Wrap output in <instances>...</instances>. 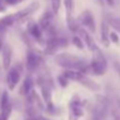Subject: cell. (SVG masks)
I'll return each mask as SVG.
<instances>
[{"instance_id": "d6986e66", "label": "cell", "mask_w": 120, "mask_h": 120, "mask_svg": "<svg viewBox=\"0 0 120 120\" xmlns=\"http://www.w3.org/2000/svg\"><path fill=\"white\" fill-rule=\"evenodd\" d=\"M52 4V11L54 12V14H56L60 10V6H61V0H51Z\"/></svg>"}, {"instance_id": "7c38bea8", "label": "cell", "mask_w": 120, "mask_h": 120, "mask_svg": "<svg viewBox=\"0 0 120 120\" xmlns=\"http://www.w3.org/2000/svg\"><path fill=\"white\" fill-rule=\"evenodd\" d=\"M33 85H34L33 79H32L31 77H27V78L24 80L22 85H21L20 94H22V95H28V94L33 91Z\"/></svg>"}, {"instance_id": "8992f818", "label": "cell", "mask_w": 120, "mask_h": 120, "mask_svg": "<svg viewBox=\"0 0 120 120\" xmlns=\"http://www.w3.org/2000/svg\"><path fill=\"white\" fill-rule=\"evenodd\" d=\"M27 32L39 44H44V31H42V28L40 27L39 24H37V22H30L28 24V27H27Z\"/></svg>"}, {"instance_id": "9c48e42d", "label": "cell", "mask_w": 120, "mask_h": 120, "mask_svg": "<svg viewBox=\"0 0 120 120\" xmlns=\"http://www.w3.org/2000/svg\"><path fill=\"white\" fill-rule=\"evenodd\" d=\"M38 7H39V4H38V3H32V4H30L27 7H25V8H22L21 11L14 13L15 21H21V20H24L25 18H27L28 15H31L33 12H35V11L38 10Z\"/></svg>"}, {"instance_id": "cb8c5ba5", "label": "cell", "mask_w": 120, "mask_h": 120, "mask_svg": "<svg viewBox=\"0 0 120 120\" xmlns=\"http://www.w3.org/2000/svg\"><path fill=\"white\" fill-rule=\"evenodd\" d=\"M5 0H0V12H4L5 11Z\"/></svg>"}, {"instance_id": "3957f363", "label": "cell", "mask_w": 120, "mask_h": 120, "mask_svg": "<svg viewBox=\"0 0 120 120\" xmlns=\"http://www.w3.org/2000/svg\"><path fill=\"white\" fill-rule=\"evenodd\" d=\"M42 64V56L34 49H30L26 55V67L30 72H34Z\"/></svg>"}, {"instance_id": "ac0fdd59", "label": "cell", "mask_w": 120, "mask_h": 120, "mask_svg": "<svg viewBox=\"0 0 120 120\" xmlns=\"http://www.w3.org/2000/svg\"><path fill=\"white\" fill-rule=\"evenodd\" d=\"M11 102H10V98H8V93L7 92H4L3 93V97H1V108H5L7 106H10Z\"/></svg>"}, {"instance_id": "f1b7e54d", "label": "cell", "mask_w": 120, "mask_h": 120, "mask_svg": "<svg viewBox=\"0 0 120 120\" xmlns=\"http://www.w3.org/2000/svg\"><path fill=\"white\" fill-rule=\"evenodd\" d=\"M119 105H120V101H119Z\"/></svg>"}, {"instance_id": "52a82bcc", "label": "cell", "mask_w": 120, "mask_h": 120, "mask_svg": "<svg viewBox=\"0 0 120 120\" xmlns=\"http://www.w3.org/2000/svg\"><path fill=\"white\" fill-rule=\"evenodd\" d=\"M78 34L81 37V39L84 40V42H85V45L90 48V51H92V52H94L95 49H98L99 47H98V45H97V42L94 41V39H93V37L87 32V30L86 28H84V27H80L79 30H78Z\"/></svg>"}, {"instance_id": "2e32d148", "label": "cell", "mask_w": 120, "mask_h": 120, "mask_svg": "<svg viewBox=\"0 0 120 120\" xmlns=\"http://www.w3.org/2000/svg\"><path fill=\"white\" fill-rule=\"evenodd\" d=\"M12 113V105L5 107V108H1V113H0V120H8L10 115Z\"/></svg>"}, {"instance_id": "6da1fadb", "label": "cell", "mask_w": 120, "mask_h": 120, "mask_svg": "<svg viewBox=\"0 0 120 120\" xmlns=\"http://www.w3.org/2000/svg\"><path fill=\"white\" fill-rule=\"evenodd\" d=\"M54 61L58 66L65 70H78L84 73L91 72V66L85 59L80 58L79 55L71 54V53H59L54 56Z\"/></svg>"}, {"instance_id": "8fae6325", "label": "cell", "mask_w": 120, "mask_h": 120, "mask_svg": "<svg viewBox=\"0 0 120 120\" xmlns=\"http://www.w3.org/2000/svg\"><path fill=\"white\" fill-rule=\"evenodd\" d=\"M109 24L107 22V20H104L101 22V41L104 44V46L108 47L109 44H111V40H109Z\"/></svg>"}, {"instance_id": "484cf974", "label": "cell", "mask_w": 120, "mask_h": 120, "mask_svg": "<svg viewBox=\"0 0 120 120\" xmlns=\"http://www.w3.org/2000/svg\"><path fill=\"white\" fill-rule=\"evenodd\" d=\"M34 120H49V119H47V118H45V116H35L34 118Z\"/></svg>"}, {"instance_id": "5bb4252c", "label": "cell", "mask_w": 120, "mask_h": 120, "mask_svg": "<svg viewBox=\"0 0 120 120\" xmlns=\"http://www.w3.org/2000/svg\"><path fill=\"white\" fill-rule=\"evenodd\" d=\"M64 6H65V11H66V19H70L73 17L72 12L74 8V3L73 0H64Z\"/></svg>"}, {"instance_id": "9a60e30c", "label": "cell", "mask_w": 120, "mask_h": 120, "mask_svg": "<svg viewBox=\"0 0 120 120\" xmlns=\"http://www.w3.org/2000/svg\"><path fill=\"white\" fill-rule=\"evenodd\" d=\"M107 22L109 24V26L116 31L118 33H120V18H114V17H109L107 18Z\"/></svg>"}, {"instance_id": "30bf717a", "label": "cell", "mask_w": 120, "mask_h": 120, "mask_svg": "<svg viewBox=\"0 0 120 120\" xmlns=\"http://www.w3.org/2000/svg\"><path fill=\"white\" fill-rule=\"evenodd\" d=\"M12 63V48L10 45H4L3 47V66L7 71Z\"/></svg>"}, {"instance_id": "7a4b0ae2", "label": "cell", "mask_w": 120, "mask_h": 120, "mask_svg": "<svg viewBox=\"0 0 120 120\" xmlns=\"http://www.w3.org/2000/svg\"><path fill=\"white\" fill-rule=\"evenodd\" d=\"M92 53H93V58L90 63L91 72L94 75H104L107 71V60H106L105 55L102 54L100 48L95 49Z\"/></svg>"}, {"instance_id": "ba28073f", "label": "cell", "mask_w": 120, "mask_h": 120, "mask_svg": "<svg viewBox=\"0 0 120 120\" xmlns=\"http://www.w3.org/2000/svg\"><path fill=\"white\" fill-rule=\"evenodd\" d=\"M53 17H54V12L53 11H46L40 17L38 24L40 25V27L42 28L44 32H47L53 26Z\"/></svg>"}, {"instance_id": "277c9868", "label": "cell", "mask_w": 120, "mask_h": 120, "mask_svg": "<svg viewBox=\"0 0 120 120\" xmlns=\"http://www.w3.org/2000/svg\"><path fill=\"white\" fill-rule=\"evenodd\" d=\"M78 20H79V22H80V25H81L82 27L87 28L90 32H93V33L95 32L94 17H93V14H92L88 10H86V11L81 12V13H80V15L78 17Z\"/></svg>"}, {"instance_id": "d4e9b609", "label": "cell", "mask_w": 120, "mask_h": 120, "mask_svg": "<svg viewBox=\"0 0 120 120\" xmlns=\"http://www.w3.org/2000/svg\"><path fill=\"white\" fill-rule=\"evenodd\" d=\"M105 3H106L107 6H109V7H113V6H114V0H105Z\"/></svg>"}, {"instance_id": "e0dca14e", "label": "cell", "mask_w": 120, "mask_h": 120, "mask_svg": "<svg viewBox=\"0 0 120 120\" xmlns=\"http://www.w3.org/2000/svg\"><path fill=\"white\" fill-rule=\"evenodd\" d=\"M72 42H73V45L77 47V48H79V49H84V40L81 39V37H79V35H74L73 38H72Z\"/></svg>"}, {"instance_id": "5b68a950", "label": "cell", "mask_w": 120, "mask_h": 120, "mask_svg": "<svg viewBox=\"0 0 120 120\" xmlns=\"http://www.w3.org/2000/svg\"><path fill=\"white\" fill-rule=\"evenodd\" d=\"M20 77H21V68H20V66H15V67L11 68L7 72L6 80H7V86H8V88L11 91H13L15 88V86L20 81Z\"/></svg>"}, {"instance_id": "4316f807", "label": "cell", "mask_w": 120, "mask_h": 120, "mask_svg": "<svg viewBox=\"0 0 120 120\" xmlns=\"http://www.w3.org/2000/svg\"><path fill=\"white\" fill-rule=\"evenodd\" d=\"M113 120H120V115H118L116 113H113Z\"/></svg>"}, {"instance_id": "7402d4cb", "label": "cell", "mask_w": 120, "mask_h": 120, "mask_svg": "<svg viewBox=\"0 0 120 120\" xmlns=\"http://www.w3.org/2000/svg\"><path fill=\"white\" fill-rule=\"evenodd\" d=\"M24 1V0H5V5H10V6H14L19 3Z\"/></svg>"}, {"instance_id": "4fadbf2b", "label": "cell", "mask_w": 120, "mask_h": 120, "mask_svg": "<svg viewBox=\"0 0 120 120\" xmlns=\"http://www.w3.org/2000/svg\"><path fill=\"white\" fill-rule=\"evenodd\" d=\"M80 84L84 85L85 87H87V88L91 90V91H99V90H100V86H99L95 81H93L90 77H87V74L84 75V78L80 80Z\"/></svg>"}, {"instance_id": "ffe728a7", "label": "cell", "mask_w": 120, "mask_h": 120, "mask_svg": "<svg viewBox=\"0 0 120 120\" xmlns=\"http://www.w3.org/2000/svg\"><path fill=\"white\" fill-rule=\"evenodd\" d=\"M58 82L60 84V86H61V87H66L68 85V79L64 74H61V75L58 77Z\"/></svg>"}, {"instance_id": "44dd1931", "label": "cell", "mask_w": 120, "mask_h": 120, "mask_svg": "<svg viewBox=\"0 0 120 120\" xmlns=\"http://www.w3.org/2000/svg\"><path fill=\"white\" fill-rule=\"evenodd\" d=\"M109 40L112 44H119V37L116 34V31L115 32H109Z\"/></svg>"}, {"instance_id": "603a6c76", "label": "cell", "mask_w": 120, "mask_h": 120, "mask_svg": "<svg viewBox=\"0 0 120 120\" xmlns=\"http://www.w3.org/2000/svg\"><path fill=\"white\" fill-rule=\"evenodd\" d=\"M93 1H94V3L97 4V5L101 6V7H102V6L105 5V0H93Z\"/></svg>"}, {"instance_id": "83f0119b", "label": "cell", "mask_w": 120, "mask_h": 120, "mask_svg": "<svg viewBox=\"0 0 120 120\" xmlns=\"http://www.w3.org/2000/svg\"><path fill=\"white\" fill-rule=\"evenodd\" d=\"M3 47H4V44H3V40L0 38V51H3Z\"/></svg>"}]
</instances>
